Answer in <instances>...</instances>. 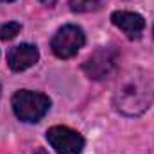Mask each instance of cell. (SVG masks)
<instances>
[{
	"label": "cell",
	"instance_id": "6da1fadb",
	"mask_svg": "<svg viewBox=\"0 0 154 154\" xmlns=\"http://www.w3.org/2000/svg\"><path fill=\"white\" fill-rule=\"evenodd\" d=\"M152 100L151 81L142 72H134L127 75L115 93V108L127 116L142 115Z\"/></svg>",
	"mask_w": 154,
	"mask_h": 154
},
{
	"label": "cell",
	"instance_id": "7a4b0ae2",
	"mask_svg": "<svg viewBox=\"0 0 154 154\" xmlns=\"http://www.w3.org/2000/svg\"><path fill=\"white\" fill-rule=\"evenodd\" d=\"M11 104H13V111H14L16 118L22 122H27V124L39 122L50 109V99L43 93L31 91V90L16 91L13 95Z\"/></svg>",
	"mask_w": 154,
	"mask_h": 154
},
{
	"label": "cell",
	"instance_id": "3957f363",
	"mask_svg": "<svg viewBox=\"0 0 154 154\" xmlns=\"http://www.w3.org/2000/svg\"><path fill=\"white\" fill-rule=\"evenodd\" d=\"M84 41H86L84 31L79 25L68 23V25H63L54 34L50 41V48L59 59H70L79 52V48H82Z\"/></svg>",
	"mask_w": 154,
	"mask_h": 154
},
{
	"label": "cell",
	"instance_id": "277c9868",
	"mask_svg": "<svg viewBox=\"0 0 154 154\" xmlns=\"http://www.w3.org/2000/svg\"><path fill=\"white\" fill-rule=\"evenodd\" d=\"M116 50L109 48V47H100L97 48L93 54H90V57L84 61L82 70L84 74L93 79V81H102L106 77L113 74L116 66Z\"/></svg>",
	"mask_w": 154,
	"mask_h": 154
},
{
	"label": "cell",
	"instance_id": "5b68a950",
	"mask_svg": "<svg viewBox=\"0 0 154 154\" xmlns=\"http://www.w3.org/2000/svg\"><path fill=\"white\" fill-rule=\"evenodd\" d=\"M47 140L56 154H81L84 138L66 125H54L47 131Z\"/></svg>",
	"mask_w": 154,
	"mask_h": 154
},
{
	"label": "cell",
	"instance_id": "8992f818",
	"mask_svg": "<svg viewBox=\"0 0 154 154\" xmlns=\"http://www.w3.org/2000/svg\"><path fill=\"white\" fill-rule=\"evenodd\" d=\"M38 59H39V52L36 48V45H29V43L16 45L7 54V63H9L13 72H23V70L34 66L38 63Z\"/></svg>",
	"mask_w": 154,
	"mask_h": 154
},
{
	"label": "cell",
	"instance_id": "52a82bcc",
	"mask_svg": "<svg viewBox=\"0 0 154 154\" xmlns=\"http://www.w3.org/2000/svg\"><path fill=\"white\" fill-rule=\"evenodd\" d=\"M111 22L129 39H138L145 29L143 16L138 13H131V11H115L111 14Z\"/></svg>",
	"mask_w": 154,
	"mask_h": 154
},
{
	"label": "cell",
	"instance_id": "ba28073f",
	"mask_svg": "<svg viewBox=\"0 0 154 154\" xmlns=\"http://www.w3.org/2000/svg\"><path fill=\"white\" fill-rule=\"evenodd\" d=\"M104 0H70V9L74 13H90L100 9Z\"/></svg>",
	"mask_w": 154,
	"mask_h": 154
},
{
	"label": "cell",
	"instance_id": "9c48e42d",
	"mask_svg": "<svg viewBox=\"0 0 154 154\" xmlns=\"http://www.w3.org/2000/svg\"><path fill=\"white\" fill-rule=\"evenodd\" d=\"M20 31H22V25L18 22H7V23L0 25V38L4 41L13 39L16 34H20Z\"/></svg>",
	"mask_w": 154,
	"mask_h": 154
},
{
	"label": "cell",
	"instance_id": "30bf717a",
	"mask_svg": "<svg viewBox=\"0 0 154 154\" xmlns=\"http://www.w3.org/2000/svg\"><path fill=\"white\" fill-rule=\"evenodd\" d=\"M39 2H41V4H45V5H48V7H52L57 0H39Z\"/></svg>",
	"mask_w": 154,
	"mask_h": 154
},
{
	"label": "cell",
	"instance_id": "8fae6325",
	"mask_svg": "<svg viewBox=\"0 0 154 154\" xmlns=\"http://www.w3.org/2000/svg\"><path fill=\"white\" fill-rule=\"evenodd\" d=\"M0 2H14V0H0Z\"/></svg>",
	"mask_w": 154,
	"mask_h": 154
},
{
	"label": "cell",
	"instance_id": "7c38bea8",
	"mask_svg": "<svg viewBox=\"0 0 154 154\" xmlns=\"http://www.w3.org/2000/svg\"><path fill=\"white\" fill-rule=\"evenodd\" d=\"M0 93H2V88H0Z\"/></svg>",
	"mask_w": 154,
	"mask_h": 154
}]
</instances>
